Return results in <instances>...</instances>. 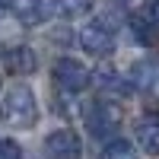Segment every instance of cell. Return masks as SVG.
<instances>
[{
    "label": "cell",
    "mask_w": 159,
    "mask_h": 159,
    "mask_svg": "<svg viewBox=\"0 0 159 159\" xmlns=\"http://www.w3.org/2000/svg\"><path fill=\"white\" fill-rule=\"evenodd\" d=\"M80 48L89 51V54H111L115 51V25L108 19H92L89 25L80 29Z\"/></svg>",
    "instance_id": "3"
},
{
    "label": "cell",
    "mask_w": 159,
    "mask_h": 159,
    "mask_svg": "<svg viewBox=\"0 0 159 159\" xmlns=\"http://www.w3.org/2000/svg\"><path fill=\"white\" fill-rule=\"evenodd\" d=\"M92 10H96V0H54L51 3V13L61 19H76V16H86Z\"/></svg>",
    "instance_id": "9"
},
{
    "label": "cell",
    "mask_w": 159,
    "mask_h": 159,
    "mask_svg": "<svg viewBox=\"0 0 159 159\" xmlns=\"http://www.w3.org/2000/svg\"><path fill=\"white\" fill-rule=\"evenodd\" d=\"M143 16H147V19L156 25V29H159V0H150V3L143 7Z\"/></svg>",
    "instance_id": "14"
},
{
    "label": "cell",
    "mask_w": 159,
    "mask_h": 159,
    "mask_svg": "<svg viewBox=\"0 0 159 159\" xmlns=\"http://www.w3.org/2000/svg\"><path fill=\"white\" fill-rule=\"evenodd\" d=\"M54 83L64 89V92H83L89 83H92V73L83 61L76 57H61L54 64Z\"/></svg>",
    "instance_id": "4"
},
{
    "label": "cell",
    "mask_w": 159,
    "mask_h": 159,
    "mask_svg": "<svg viewBox=\"0 0 159 159\" xmlns=\"http://www.w3.org/2000/svg\"><path fill=\"white\" fill-rule=\"evenodd\" d=\"M0 118L10 124V127H19V130H29L38 121V102H35V92L29 86H13L3 105H0Z\"/></svg>",
    "instance_id": "1"
},
{
    "label": "cell",
    "mask_w": 159,
    "mask_h": 159,
    "mask_svg": "<svg viewBox=\"0 0 159 159\" xmlns=\"http://www.w3.org/2000/svg\"><path fill=\"white\" fill-rule=\"evenodd\" d=\"M10 10L16 13V19H19L22 25H35V22H42V16H45L42 0H13Z\"/></svg>",
    "instance_id": "10"
},
{
    "label": "cell",
    "mask_w": 159,
    "mask_h": 159,
    "mask_svg": "<svg viewBox=\"0 0 159 159\" xmlns=\"http://www.w3.org/2000/svg\"><path fill=\"white\" fill-rule=\"evenodd\" d=\"M86 124L92 130V137L99 140H108L118 127H121V105L118 102H108V99H99L89 105L86 111Z\"/></svg>",
    "instance_id": "2"
},
{
    "label": "cell",
    "mask_w": 159,
    "mask_h": 159,
    "mask_svg": "<svg viewBox=\"0 0 159 159\" xmlns=\"http://www.w3.org/2000/svg\"><path fill=\"white\" fill-rule=\"evenodd\" d=\"M45 156L48 159H80L83 156V143H80V137L70 127L51 130L45 137Z\"/></svg>",
    "instance_id": "5"
},
{
    "label": "cell",
    "mask_w": 159,
    "mask_h": 159,
    "mask_svg": "<svg viewBox=\"0 0 159 159\" xmlns=\"http://www.w3.org/2000/svg\"><path fill=\"white\" fill-rule=\"evenodd\" d=\"M127 83H130V89H153V83H156V64L150 61V57H143V61H134L130 64V70H127Z\"/></svg>",
    "instance_id": "8"
},
{
    "label": "cell",
    "mask_w": 159,
    "mask_h": 159,
    "mask_svg": "<svg viewBox=\"0 0 159 159\" xmlns=\"http://www.w3.org/2000/svg\"><path fill=\"white\" fill-rule=\"evenodd\" d=\"M0 61H3V67H7L10 73H16V76H22V73H35V67H38L35 51H32V48H25V45L7 48L3 54H0Z\"/></svg>",
    "instance_id": "6"
},
{
    "label": "cell",
    "mask_w": 159,
    "mask_h": 159,
    "mask_svg": "<svg viewBox=\"0 0 159 159\" xmlns=\"http://www.w3.org/2000/svg\"><path fill=\"white\" fill-rule=\"evenodd\" d=\"M134 140L140 143V150L147 156H159V121L156 118H143L134 130Z\"/></svg>",
    "instance_id": "7"
},
{
    "label": "cell",
    "mask_w": 159,
    "mask_h": 159,
    "mask_svg": "<svg viewBox=\"0 0 159 159\" xmlns=\"http://www.w3.org/2000/svg\"><path fill=\"white\" fill-rule=\"evenodd\" d=\"M10 3H13V0H0V16H3V13L10 10Z\"/></svg>",
    "instance_id": "15"
},
{
    "label": "cell",
    "mask_w": 159,
    "mask_h": 159,
    "mask_svg": "<svg viewBox=\"0 0 159 159\" xmlns=\"http://www.w3.org/2000/svg\"><path fill=\"white\" fill-rule=\"evenodd\" d=\"M127 29L134 32V38L140 45H156V25L143 16V13H134V16H127Z\"/></svg>",
    "instance_id": "11"
},
{
    "label": "cell",
    "mask_w": 159,
    "mask_h": 159,
    "mask_svg": "<svg viewBox=\"0 0 159 159\" xmlns=\"http://www.w3.org/2000/svg\"><path fill=\"white\" fill-rule=\"evenodd\" d=\"M0 159H22V147L13 137H0Z\"/></svg>",
    "instance_id": "13"
},
{
    "label": "cell",
    "mask_w": 159,
    "mask_h": 159,
    "mask_svg": "<svg viewBox=\"0 0 159 159\" xmlns=\"http://www.w3.org/2000/svg\"><path fill=\"white\" fill-rule=\"evenodd\" d=\"M99 159H140V156H137L134 143H127V140H108V147L102 150Z\"/></svg>",
    "instance_id": "12"
}]
</instances>
